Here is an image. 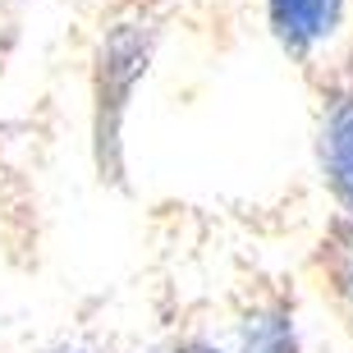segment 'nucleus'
Masks as SVG:
<instances>
[{
	"mask_svg": "<svg viewBox=\"0 0 353 353\" xmlns=\"http://www.w3.org/2000/svg\"><path fill=\"white\" fill-rule=\"evenodd\" d=\"M147 353H230V349H225V340H216V335L193 330V335H174V340L157 344V349H147Z\"/></svg>",
	"mask_w": 353,
	"mask_h": 353,
	"instance_id": "nucleus-6",
	"label": "nucleus"
},
{
	"mask_svg": "<svg viewBox=\"0 0 353 353\" xmlns=\"http://www.w3.org/2000/svg\"><path fill=\"white\" fill-rule=\"evenodd\" d=\"M266 32L294 65H312L340 41L349 0H262Z\"/></svg>",
	"mask_w": 353,
	"mask_h": 353,
	"instance_id": "nucleus-3",
	"label": "nucleus"
},
{
	"mask_svg": "<svg viewBox=\"0 0 353 353\" xmlns=\"http://www.w3.org/2000/svg\"><path fill=\"white\" fill-rule=\"evenodd\" d=\"M41 353H92V349H83V344H51V349H41Z\"/></svg>",
	"mask_w": 353,
	"mask_h": 353,
	"instance_id": "nucleus-7",
	"label": "nucleus"
},
{
	"mask_svg": "<svg viewBox=\"0 0 353 353\" xmlns=\"http://www.w3.org/2000/svg\"><path fill=\"white\" fill-rule=\"evenodd\" d=\"M316 262H321V275H326L330 299L340 303L344 316L353 321V216H344V211L330 216L326 234H321Z\"/></svg>",
	"mask_w": 353,
	"mask_h": 353,
	"instance_id": "nucleus-5",
	"label": "nucleus"
},
{
	"mask_svg": "<svg viewBox=\"0 0 353 353\" xmlns=\"http://www.w3.org/2000/svg\"><path fill=\"white\" fill-rule=\"evenodd\" d=\"M230 353H303L299 312L289 299H257L239 312L230 340Z\"/></svg>",
	"mask_w": 353,
	"mask_h": 353,
	"instance_id": "nucleus-4",
	"label": "nucleus"
},
{
	"mask_svg": "<svg viewBox=\"0 0 353 353\" xmlns=\"http://www.w3.org/2000/svg\"><path fill=\"white\" fill-rule=\"evenodd\" d=\"M316 174L335 211L353 216V60L321 83L316 105Z\"/></svg>",
	"mask_w": 353,
	"mask_h": 353,
	"instance_id": "nucleus-2",
	"label": "nucleus"
},
{
	"mask_svg": "<svg viewBox=\"0 0 353 353\" xmlns=\"http://www.w3.org/2000/svg\"><path fill=\"white\" fill-rule=\"evenodd\" d=\"M161 46V28L152 14L129 10L115 14L101 28L92 46V74H88V147H92V170L110 188H124L129 174V115L143 92L152 60Z\"/></svg>",
	"mask_w": 353,
	"mask_h": 353,
	"instance_id": "nucleus-1",
	"label": "nucleus"
}]
</instances>
